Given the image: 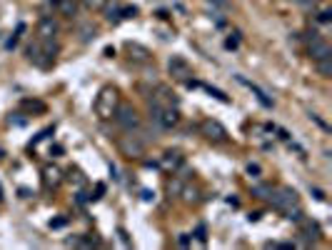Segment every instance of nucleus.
<instances>
[{"label": "nucleus", "instance_id": "nucleus-1", "mask_svg": "<svg viewBox=\"0 0 332 250\" xmlns=\"http://www.w3.org/2000/svg\"><path fill=\"white\" fill-rule=\"evenodd\" d=\"M117 110V90L115 88H102L98 100H95V113L102 118V120H108L113 118Z\"/></svg>", "mask_w": 332, "mask_h": 250}, {"label": "nucleus", "instance_id": "nucleus-2", "mask_svg": "<svg viewBox=\"0 0 332 250\" xmlns=\"http://www.w3.org/2000/svg\"><path fill=\"white\" fill-rule=\"evenodd\" d=\"M115 120H117V125L122 130H137L140 128V118H137V113H135V108L133 105H117V110H115Z\"/></svg>", "mask_w": 332, "mask_h": 250}, {"label": "nucleus", "instance_id": "nucleus-3", "mask_svg": "<svg viewBox=\"0 0 332 250\" xmlns=\"http://www.w3.org/2000/svg\"><path fill=\"white\" fill-rule=\"evenodd\" d=\"M270 200H273V205L277 208V210H287V208H293L297 205V193L295 190H290V188H277V190H273V195H270Z\"/></svg>", "mask_w": 332, "mask_h": 250}, {"label": "nucleus", "instance_id": "nucleus-4", "mask_svg": "<svg viewBox=\"0 0 332 250\" xmlns=\"http://www.w3.org/2000/svg\"><path fill=\"white\" fill-rule=\"evenodd\" d=\"M120 150L130 158H137V155L145 153V140H140L137 135H128V138L120 140Z\"/></svg>", "mask_w": 332, "mask_h": 250}, {"label": "nucleus", "instance_id": "nucleus-5", "mask_svg": "<svg viewBox=\"0 0 332 250\" xmlns=\"http://www.w3.org/2000/svg\"><path fill=\"white\" fill-rule=\"evenodd\" d=\"M315 35V33H312ZM332 55V48H330V43L327 40H322V38H312L310 40V58L312 60H322V58H330Z\"/></svg>", "mask_w": 332, "mask_h": 250}, {"label": "nucleus", "instance_id": "nucleus-6", "mask_svg": "<svg viewBox=\"0 0 332 250\" xmlns=\"http://www.w3.org/2000/svg\"><path fill=\"white\" fill-rule=\"evenodd\" d=\"M202 133H205L207 140H215V143H220V140L227 138V130L222 128L217 120H205V123H202Z\"/></svg>", "mask_w": 332, "mask_h": 250}, {"label": "nucleus", "instance_id": "nucleus-7", "mask_svg": "<svg viewBox=\"0 0 332 250\" xmlns=\"http://www.w3.org/2000/svg\"><path fill=\"white\" fill-rule=\"evenodd\" d=\"M55 35H58V23L50 18V15H45V18H40V23H38V38L40 40H55Z\"/></svg>", "mask_w": 332, "mask_h": 250}, {"label": "nucleus", "instance_id": "nucleus-8", "mask_svg": "<svg viewBox=\"0 0 332 250\" xmlns=\"http://www.w3.org/2000/svg\"><path fill=\"white\" fill-rule=\"evenodd\" d=\"M168 68H170V73L175 75V78H180V80H185V78H188L190 75V68H188V62H185L182 58H173L170 62H168Z\"/></svg>", "mask_w": 332, "mask_h": 250}, {"label": "nucleus", "instance_id": "nucleus-9", "mask_svg": "<svg viewBox=\"0 0 332 250\" xmlns=\"http://www.w3.org/2000/svg\"><path fill=\"white\" fill-rule=\"evenodd\" d=\"M53 5L58 13H63L65 18H73L78 10V0H53Z\"/></svg>", "mask_w": 332, "mask_h": 250}, {"label": "nucleus", "instance_id": "nucleus-10", "mask_svg": "<svg viewBox=\"0 0 332 250\" xmlns=\"http://www.w3.org/2000/svg\"><path fill=\"white\" fill-rule=\"evenodd\" d=\"M177 120H180V115H177V110L175 108H165L162 110V115H160V128H175L177 125Z\"/></svg>", "mask_w": 332, "mask_h": 250}, {"label": "nucleus", "instance_id": "nucleus-11", "mask_svg": "<svg viewBox=\"0 0 332 250\" xmlns=\"http://www.w3.org/2000/svg\"><path fill=\"white\" fill-rule=\"evenodd\" d=\"M237 80L242 83V85H247V88H250V90H253V93L257 95V100L262 103L265 108H270V105H273V100H270V98H267V95H265V93H262V90H260V88L255 85V83H250V80H247V78H242V75H237Z\"/></svg>", "mask_w": 332, "mask_h": 250}, {"label": "nucleus", "instance_id": "nucleus-12", "mask_svg": "<svg viewBox=\"0 0 332 250\" xmlns=\"http://www.w3.org/2000/svg\"><path fill=\"white\" fill-rule=\"evenodd\" d=\"M180 163H182V158H180V153H177V150H168V153L162 155V165H165V168H170V170H173V168H177Z\"/></svg>", "mask_w": 332, "mask_h": 250}, {"label": "nucleus", "instance_id": "nucleus-13", "mask_svg": "<svg viewBox=\"0 0 332 250\" xmlns=\"http://www.w3.org/2000/svg\"><path fill=\"white\" fill-rule=\"evenodd\" d=\"M315 62H317V70H320L322 78H330V75H332V55H330V58H322V60H315Z\"/></svg>", "mask_w": 332, "mask_h": 250}, {"label": "nucleus", "instance_id": "nucleus-14", "mask_svg": "<svg viewBox=\"0 0 332 250\" xmlns=\"http://www.w3.org/2000/svg\"><path fill=\"white\" fill-rule=\"evenodd\" d=\"M253 195H257V198H270V195H273V188H267V185H255L253 188Z\"/></svg>", "mask_w": 332, "mask_h": 250}, {"label": "nucleus", "instance_id": "nucleus-15", "mask_svg": "<svg viewBox=\"0 0 332 250\" xmlns=\"http://www.w3.org/2000/svg\"><path fill=\"white\" fill-rule=\"evenodd\" d=\"M205 90H207V93H210L213 98H217V100H222V103H230V98H227V95H225L222 90H217V88H210V85H205Z\"/></svg>", "mask_w": 332, "mask_h": 250}, {"label": "nucleus", "instance_id": "nucleus-16", "mask_svg": "<svg viewBox=\"0 0 332 250\" xmlns=\"http://www.w3.org/2000/svg\"><path fill=\"white\" fill-rule=\"evenodd\" d=\"M128 50H130V53H135V58H137V60H148V50L140 48V45H128Z\"/></svg>", "mask_w": 332, "mask_h": 250}, {"label": "nucleus", "instance_id": "nucleus-17", "mask_svg": "<svg viewBox=\"0 0 332 250\" xmlns=\"http://www.w3.org/2000/svg\"><path fill=\"white\" fill-rule=\"evenodd\" d=\"M105 3H108V0H85V5H88V8H93V10L105 8Z\"/></svg>", "mask_w": 332, "mask_h": 250}, {"label": "nucleus", "instance_id": "nucleus-18", "mask_svg": "<svg viewBox=\"0 0 332 250\" xmlns=\"http://www.w3.org/2000/svg\"><path fill=\"white\" fill-rule=\"evenodd\" d=\"M310 118H312V120H315V123L320 125V128H322V130H330V125H327V123H325V120H322V118H320L317 113H310Z\"/></svg>", "mask_w": 332, "mask_h": 250}, {"label": "nucleus", "instance_id": "nucleus-19", "mask_svg": "<svg viewBox=\"0 0 332 250\" xmlns=\"http://www.w3.org/2000/svg\"><path fill=\"white\" fill-rule=\"evenodd\" d=\"M90 38H95V28L85 25V28H82V40H90Z\"/></svg>", "mask_w": 332, "mask_h": 250}, {"label": "nucleus", "instance_id": "nucleus-20", "mask_svg": "<svg viewBox=\"0 0 332 250\" xmlns=\"http://www.w3.org/2000/svg\"><path fill=\"white\" fill-rule=\"evenodd\" d=\"M247 173H250L253 178H257V175H260V165H257V163H250V165H247Z\"/></svg>", "mask_w": 332, "mask_h": 250}, {"label": "nucleus", "instance_id": "nucleus-21", "mask_svg": "<svg viewBox=\"0 0 332 250\" xmlns=\"http://www.w3.org/2000/svg\"><path fill=\"white\" fill-rule=\"evenodd\" d=\"M330 15H332L330 10H322V13H320V23H330V20H332Z\"/></svg>", "mask_w": 332, "mask_h": 250}, {"label": "nucleus", "instance_id": "nucleus-22", "mask_svg": "<svg viewBox=\"0 0 332 250\" xmlns=\"http://www.w3.org/2000/svg\"><path fill=\"white\" fill-rule=\"evenodd\" d=\"M45 175H48V183H50V180H53V183H58V175H60V173H58V170H48Z\"/></svg>", "mask_w": 332, "mask_h": 250}, {"label": "nucleus", "instance_id": "nucleus-23", "mask_svg": "<svg viewBox=\"0 0 332 250\" xmlns=\"http://www.w3.org/2000/svg\"><path fill=\"white\" fill-rule=\"evenodd\" d=\"M170 190H175V193H180V190H182V183H180V180H175V183H170Z\"/></svg>", "mask_w": 332, "mask_h": 250}, {"label": "nucleus", "instance_id": "nucleus-24", "mask_svg": "<svg viewBox=\"0 0 332 250\" xmlns=\"http://www.w3.org/2000/svg\"><path fill=\"white\" fill-rule=\"evenodd\" d=\"M312 195H315L317 200H325V193L320 190V188H312Z\"/></svg>", "mask_w": 332, "mask_h": 250}, {"label": "nucleus", "instance_id": "nucleus-25", "mask_svg": "<svg viewBox=\"0 0 332 250\" xmlns=\"http://www.w3.org/2000/svg\"><path fill=\"white\" fill-rule=\"evenodd\" d=\"M122 13H125V18H133V15H135L137 10H135V8H125V10H122Z\"/></svg>", "mask_w": 332, "mask_h": 250}, {"label": "nucleus", "instance_id": "nucleus-26", "mask_svg": "<svg viewBox=\"0 0 332 250\" xmlns=\"http://www.w3.org/2000/svg\"><path fill=\"white\" fill-rule=\"evenodd\" d=\"M142 198H145V200H155V193H150V190H145V193H142Z\"/></svg>", "mask_w": 332, "mask_h": 250}, {"label": "nucleus", "instance_id": "nucleus-27", "mask_svg": "<svg viewBox=\"0 0 332 250\" xmlns=\"http://www.w3.org/2000/svg\"><path fill=\"white\" fill-rule=\"evenodd\" d=\"M197 238H200V240H205V225H200V228H197Z\"/></svg>", "mask_w": 332, "mask_h": 250}, {"label": "nucleus", "instance_id": "nucleus-28", "mask_svg": "<svg viewBox=\"0 0 332 250\" xmlns=\"http://www.w3.org/2000/svg\"><path fill=\"white\" fill-rule=\"evenodd\" d=\"M213 3H215V5H220V8H225V5H227L225 0H213Z\"/></svg>", "mask_w": 332, "mask_h": 250}, {"label": "nucleus", "instance_id": "nucleus-29", "mask_svg": "<svg viewBox=\"0 0 332 250\" xmlns=\"http://www.w3.org/2000/svg\"><path fill=\"white\" fill-rule=\"evenodd\" d=\"M0 200H3V188H0Z\"/></svg>", "mask_w": 332, "mask_h": 250}]
</instances>
